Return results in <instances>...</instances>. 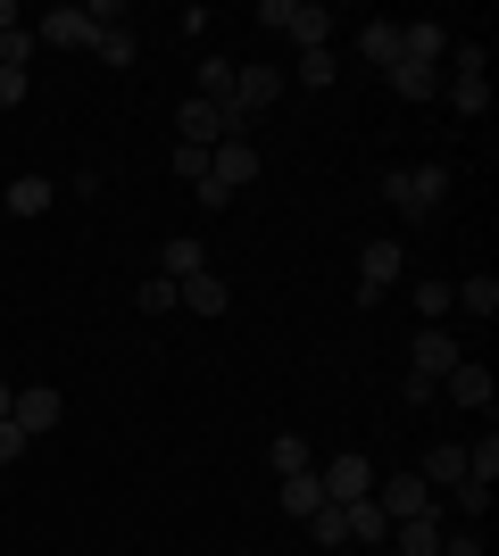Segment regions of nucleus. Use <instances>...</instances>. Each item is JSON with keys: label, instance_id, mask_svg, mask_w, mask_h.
<instances>
[{"label": "nucleus", "instance_id": "1", "mask_svg": "<svg viewBox=\"0 0 499 556\" xmlns=\"http://www.w3.org/2000/svg\"><path fill=\"white\" fill-rule=\"evenodd\" d=\"M175 134H184L191 150H216V141H241V134H250V116L225 109V100H200V92H191L184 109H175Z\"/></svg>", "mask_w": 499, "mask_h": 556}, {"label": "nucleus", "instance_id": "2", "mask_svg": "<svg viewBox=\"0 0 499 556\" xmlns=\"http://www.w3.org/2000/svg\"><path fill=\"white\" fill-rule=\"evenodd\" d=\"M383 200H391L400 216H433L441 200H450V166H441V159H433V166H400V175L383 184Z\"/></svg>", "mask_w": 499, "mask_h": 556}, {"label": "nucleus", "instance_id": "3", "mask_svg": "<svg viewBox=\"0 0 499 556\" xmlns=\"http://www.w3.org/2000/svg\"><path fill=\"white\" fill-rule=\"evenodd\" d=\"M259 25H275V34H291L300 50H333V9H316V0H266Z\"/></svg>", "mask_w": 499, "mask_h": 556}, {"label": "nucleus", "instance_id": "4", "mask_svg": "<svg viewBox=\"0 0 499 556\" xmlns=\"http://www.w3.org/2000/svg\"><path fill=\"white\" fill-rule=\"evenodd\" d=\"M400 275H408V250L391 241V232H375V241L358 250V291H350V300H358V307H375V300H383V291H391Z\"/></svg>", "mask_w": 499, "mask_h": 556}, {"label": "nucleus", "instance_id": "5", "mask_svg": "<svg viewBox=\"0 0 499 556\" xmlns=\"http://www.w3.org/2000/svg\"><path fill=\"white\" fill-rule=\"evenodd\" d=\"M259 150H250V134H241V141H216V150H209V175H200V184H216V191H250V184H259Z\"/></svg>", "mask_w": 499, "mask_h": 556}, {"label": "nucleus", "instance_id": "6", "mask_svg": "<svg viewBox=\"0 0 499 556\" xmlns=\"http://www.w3.org/2000/svg\"><path fill=\"white\" fill-rule=\"evenodd\" d=\"M59 416H67V399L50 391V382H34V391H17V407H9V424H17L25 441H42V432H59Z\"/></svg>", "mask_w": 499, "mask_h": 556}, {"label": "nucleus", "instance_id": "7", "mask_svg": "<svg viewBox=\"0 0 499 556\" xmlns=\"http://www.w3.org/2000/svg\"><path fill=\"white\" fill-rule=\"evenodd\" d=\"M408 357H416V366H408V374L441 391V374H450L458 357H466V349H458V341H450V332H441V325H425V332H416V341H408Z\"/></svg>", "mask_w": 499, "mask_h": 556}, {"label": "nucleus", "instance_id": "8", "mask_svg": "<svg viewBox=\"0 0 499 556\" xmlns=\"http://www.w3.org/2000/svg\"><path fill=\"white\" fill-rule=\"evenodd\" d=\"M34 42H50V50H92L100 25L84 17V9H42V17H34Z\"/></svg>", "mask_w": 499, "mask_h": 556}, {"label": "nucleus", "instance_id": "9", "mask_svg": "<svg viewBox=\"0 0 499 556\" xmlns=\"http://www.w3.org/2000/svg\"><path fill=\"white\" fill-rule=\"evenodd\" d=\"M441 399H450V407H483V416H491L499 382H491V366H475V357H458V366L441 374Z\"/></svg>", "mask_w": 499, "mask_h": 556}, {"label": "nucleus", "instance_id": "10", "mask_svg": "<svg viewBox=\"0 0 499 556\" xmlns=\"http://www.w3.org/2000/svg\"><path fill=\"white\" fill-rule=\"evenodd\" d=\"M316 482H325V498H333V507H350V498H366V490H375V465H366V457L350 448V457L316 465Z\"/></svg>", "mask_w": 499, "mask_h": 556}, {"label": "nucleus", "instance_id": "11", "mask_svg": "<svg viewBox=\"0 0 499 556\" xmlns=\"http://www.w3.org/2000/svg\"><path fill=\"white\" fill-rule=\"evenodd\" d=\"M275 100H284V67H234V100H225V109L259 116V109H275Z\"/></svg>", "mask_w": 499, "mask_h": 556}, {"label": "nucleus", "instance_id": "12", "mask_svg": "<svg viewBox=\"0 0 499 556\" xmlns=\"http://www.w3.org/2000/svg\"><path fill=\"white\" fill-rule=\"evenodd\" d=\"M366 498H375V507L391 515V523H408V515H425V507H433V490L416 482V473H391V482H375Z\"/></svg>", "mask_w": 499, "mask_h": 556}, {"label": "nucleus", "instance_id": "13", "mask_svg": "<svg viewBox=\"0 0 499 556\" xmlns=\"http://www.w3.org/2000/svg\"><path fill=\"white\" fill-rule=\"evenodd\" d=\"M400 59H416V67H441V59H450V25H441V17L400 25Z\"/></svg>", "mask_w": 499, "mask_h": 556}, {"label": "nucleus", "instance_id": "14", "mask_svg": "<svg viewBox=\"0 0 499 556\" xmlns=\"http://www.w3.org/2000/svg\"><path fill=\"white\" fill-rule=\"evenodd\" d=\"M175 307H191V316H225V307H234V291L216 282V266H200L191 282H175Z\"/></svg>", "mask_w": 499, "mask_h": 556}, {"label": "nucleus", "instance_id": "15", "mask_svg": "<svg viewBox=\"0 0 499 556\" xmlns=\"http://www.w3.org/2000/svg\"><path fill=\"white\" fill-rule=\"evenodd\" d=\"M383 92H400V100H416V109H425V100L441 92V75L416 67V59H391V67H383Z\"/></svg>", "mask_w": 499, "mask_h": 556}, {"label": "nucleus", "instance_id": "16", "mask_svg": "<svg viewBox=\"0 0 499 556\" xmlns=\"http://www.w3.org/2000/svg\"><path fill=\"white\" fill-rule=\"evenodd\" d=\"M391 540H400V556H441V507L408 515V523H391Z\"/></svg>", "mask_w": 499, "mask_h": 556}, {"label": "nucleus", "instance_id": "17", "mask_svg": "<svg viewBox=\"0 0 499 556\" xmlns=\"http://www.w3.org/2000/svg\"><path fill=\"white\" fill-rule=\"evenodd\" d=\"M200 266H209V250H200V232H175V241L159 250V275H166V282H191Z\"/></svg>", "mask_w": 499, "mask_h": 556}, {"label": "nucleus", "instance_id": "18", "mask_svg": "<svg viewBox=\"0 0 499 556\" xmlns=\"http://www.w3.org/2000/svg\"><path fill=\"white\" fill-rule=\"evenodd\" d=\"M416 482H425V490H458V482H466V448L441 441V448L425 457V473H416Z\"/></svg>", "mask_w": 499, "mask_h": 556}, {"label": "nucleus", "instance_id": "19", "mask_svg": "<svg viewBox=\"0 0 499 556\" xmlns=\"http://www.w3.org/2000/svg\"><path fill=\"white\" fill-rule=\"evenodd\" d=\"M450 307H466L475 325H491V316H499V282H491V275H475V282H450Z\"/></svg>", "mask_w": 499, "mask_h": 556}, {"label": "nucleus", "instance_id": "20", "mask_svg": "<svg viewBox=\"0 0 499 556\" xmlns=\"http://www.w3.org/2000/svg\"><path fill=\"white\" fill-rule=\"evenodd\" d=\"M50 200H59V184H50V175H17V184H9V216H42Z\"/></svg>", "mask_w": 499, "mask_h": 556}, {"label": "nucleus", "instance_id": "21", "mask_svg": "<svg viewBox=\"0 0 499 556\" xmlns=\"http://www.w3.org/2000/svg\"><path fill=\"white\" fill-rule=\"evenodd\" d=\"M316 507H325V482H316V465H309V473H284V515H300V523H309Z\"/></svg>", "mask_w": 499, "mask_h": 556}, {"label": "nucleus", "instance_id": "22", "mask_svg": "<svg viewBox=\"0 0 499 556\" xmlns=\"http://www.w3.org/2000/svg\"><path fill=\"white\" fill-rule=\"evenodd\" d=\"M341 515H350V540H366V548H383V540H391V515H383L375 498H350Z\"/></svg>", "mask_w": 499, "mask_h": 556}, {"label": "nucleus", "instance_id": "23", "mask_svg": "<svg viewBox=\"0 0 499 556\" xmlns=\"http://www.w3.org/2000/svg\"><path fill=\"white\" fill-rule=\"evenodd\" d=\"M92 59L100 67H134V59H142V34H134V25H109V34L92 42Z\"/></svg>", "mask_w": 499, "mask_h": 556}, {"label": "nucleus", "instance_id": "24", "mask_svg": "<svg viewBox=\"0 0 499 556\" xmlns=\"http://www.w3.org/2000/svg\"><path fill=\"white\" fill-rule=\"evenodd\" d=\"M358 50H366V67H391V59H400V17H375L358 34Z\"/></svg>", "mask_w": 499, "mask_h": 556}, {"label": "nucleus", "instance_id": "25", "mask_svg": "<svg viewBox=\"0 0 499 556\" xmlns=\"http://www.w3.org/2000/svg\"><path fill=\"white\" fill-rule=\"evenodd\" d=\"M309 540H316V548H350V515H341V507L325 498V507L309 515Z\"/></svg>", "mask_w": 499, "mask_h": 556}, {"label": "nucleus", "instance_id": "26", "mask_svg": "<svg viewBox=\"0 0 499 556\" xmlns=\"http://www.w3.org/2000/svg\"><path fill=\"white\" fill-rule=\"evenodd\" d=\"M466 482H475V490H491V482H499V432H483V441L466 448Z\"/></svg>", "mask_w": 499, "mask_h": 556}, {"label": "nucleus", "instance_id": "27", "mask_svg": "<svg viewBox=\"0 0 499 556\" xmlns=\"http://www.w3.org/2000/svg\"><path fill=\"white\" fill-rule=\"evenodd\" d=\"M441 92H450V109H458V116H483V109H491V84H475V75H450Z\"/></svg>", "mask_w": 499, "mask_h": 556}, {"label": "nucleus", "instance_id": "28", "mask_svg": "<svg viewBox=\"0 0 499 556\" xmlns=\"http://www.w3.org/2000/svg\"><path fill=\"white\" fill-rule=\"evenodd\" d=\"M34 50H42V42H34V25H9V34H0V67H34Z\"/></svg>", "mask_w": 499, "mask_h": 556}, {"label": "nucleus", "instance_id": "29", "mask_svg": "<svg viewBox=\"0 0 499 556\" xmlns=\"http://www.w3.org/2000/svg\"><path fill=\"white\" fill-rule=\"evenodd\" d=\"M266 465H275V473H309V441H300V432H284V441H275V448H266Z\"/></svg>", "mask_w": 499, "mask_h": 556}, {"label": "nucleus", "instance_id": "30", "mask_svg": "<svg viewBox=\"0 0 499 556\" xmlns=\"http://www.w3.org/2000/svg\"><path fill=\"white\" fill-rule=\"evenodd\" d=\"M483 67H491V50L466 42V34H450V75H475V84H483Z\"/></svg>", "mask_w": 499, "mask_h": 556}, {"label": "nucleus", "instance_id": "31", "mask_svg": "<svg viewBox=\"0 0 499 556\" xmlns=\"http://www.w3.org/2000/svg\"><path fill=\"white\" fill-rule=\"evenodd\" d=\"M200 100H234V59H200Z\"/></svg>", "mask_w": 499, "mask_h": 556}, {"label": "nucleus", "instance_id": "32", "mask_svg": "<svg viewBox=\"0 0 499 556\" xmlns=\"http://www.w3.org/2000/svg\"><path fill=\"white\" fill-rule=\"evenodd\" d=\"M333 75H341V59H333V50H300V84H309V92H325Z\"/></svg>", "mask_w": 499, "mask_h": 556}, {"label": "nucleus", "instance_id": "33", "mask_svg": "<svg viewBox=\"0 0 499 556\" xmlns=\"http://www.w3.org/2000/svg\"><path fill=\"white\" fill-rule=\"evenodd\" d=\"M134 307H142V316H166V307H175V282H166V275H150L142 291H134Z\"/></svg>", "mask_w": 499, "mask_h": 556}, {"label": "nucleus", "instance_id": "34", "mask_svg": "<svg viewBox=\"0 0 499 556\" xmlns=\"http://www.w3.org/2000/svg\"><path fill=\"white\" fill-rule=\"evenodd\" d=\"M416 316H425V325H433V316H450V282H416Z\"/></svg>", "mask_w": 499, "mask_h": 556}, {"label": "nucleus", "instance_id": "35", "mask_svg": "<svg viewBox=\"0 0 499 556\" xmlns=\"http://www.w3.org/2000/svg\"><path fill=\"white\" fill-rule=\"evenodd\" d=\"M175 175H184V184H200V175H209V150H191V141H175Z\"/></svg>", "mask_w": 499, "mask_h": 556}, {"label": "nucleus", "instance_id": "36", "mask_svg": "<svg viewBox=\"0 0 499 556\" xmlns=\"http://www.w3.org/2000/svg\"><path fill=\"white\" fill-rule=\"evenodd\" d=\"M25 448H34V441H25L17 424H0V473H9V465H17V457H25Z\"/></svg>", "mask_w": 499, "mask_h": 556}, {"label": "nucleus", "instance_id": "37", "mask_svg": "<svg viewBox=\"0 0 499 556\" xmlns=\"http://www.w3.org/2000/svg\"><path fill=\"white\" fill-rule=\"evenodd\" d=\"M441 556H483V540H475V523H466V532H441Z\"/></svg>", "mask_w": 499, "mask_h": 556}, {"label": "nucleus", "instance_id": "38", "mask_svg": "<svg viewBox=\"0 0 499 556\" xmlns=\"http://www.w3.org/2000/svg\"><path fill=\"white\" fill-rule=\"evenodd\" d=\"M25 92H34V84H25V75H17V67H0V109H17V100H25Z\"/></svg>", "mask_w": 499, "mask_h": 556}, {"label": "nucleus", "instance_id": "39", "mask_svg": "<svg viewBox=\"0 0 499 556\" xmlns=\"http://www.w3.org/2000/svg\"><path fill=\"white\" fill-rule=\"evenodd\" d=\"M9 407H17V391H9V382H0V424H9Z\"/></svg>", "mask_w": 499, "mask_h": 556}, {"label": "nucleus", "instance_id": "40", "mask_svg": "<svg viewBox=\"0 0 499 556\" xmlns=\"http://www.w3.org/2000/svg\"><path fill=\"white\" fill-rule=\"evenodd\" d=\"M9 25H17V9H9V0H0V34H9Z\"/></svg>", "mask_w": 499, "mask_h": 556}, {"label": "nucleus", "instance_id": "41", "mask_svg": "<svg viewBox=\"0 0 499 556\" xmlns=\"http://www.w3.org/2000/svg\"><path fill=\"white\" fill-rule=\"evenodd\" d=\"M0 490H9V473H0Z\"/></svg>", "mask_w": 499, "mask_h": 556}]
</instances>
